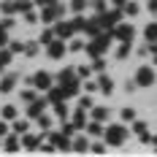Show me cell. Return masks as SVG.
Returning <instances> with one entry per match:
<instances>
[{
    "label": "cell",
    "instance_id": "27",
    "mask_svg": "<svg viewBox=\"0 0 157 157\" xmlns=\"http://www.w3.org/2000/svg\"><path fill=\"white\" fill-rule=\"evenodd\" d=\"M71 8H73V11H84V8H87V0H71Z\"/></svg>",
    "mask_w": 157,
    "mask_h": 157
},
{
    "label": "cell",
    "instance_id": "46",
    "mask_svg": "<svg viewBox=\"0 0 157 157\" xmlns=\"http://www.w3.org/2000/svg\"><path fill=\"white\" fill-rule=\"evenodd\" d=\"M111 3H114V6H117V8H122V6H125L127 0H111Z\"/></svg>",
    "mask_w": 157,
    "mask_h": 157
},
{
    "label": "cell",
    "instance_id": "25",
    "mask_svg": "<svg viewBox=\"0 0 157 157\" xmlns=\"http://www.w3.org/2000/svg\"><path fill=\"white\" fill-rule=\"evenodd\" d=\"M106 117H109V111H106V109H95V106H92V119H98V122H103Z\"/></svg>",
    "mask_w": 157,
    "mask_h": 157
},
{
    "label": "cell",
    "instance_id": "18",
    "mask_svg": "<svg viewBox=\"0 0 157 157\" xmlns=\"http://www.w3.org/2000/svg\"><path fill=\"white\" fill-rule=\"evenodd\" d=\"M98 87H100V90H103L106 95H109L111 90H114V84H111V78H109V76H100V81H98Z\"/></svg>",
    "mask_w": 157,
    "mask_h": 157
},
{
    "label": "cell",
    "instance_id": "29",
    "mask_svg": "<svg viewBox=\"0 0 157 157\" xmlns=\"http://www.w3.org/2000/svg\"><path fill=\"white\" fill-rule=\"evenodd\" d=\"M133 133H136V136H146V125H144V122H136V125H133Z\"/></svg>",
    "mask_w": 157,
    "mask_h": 157
},
{
    "label": "cell",
    "instance_id": "34",
    "mask_svg": "<svg viewBox=\"0 0 157 157\" xmlns=\"http://www.w3.org/2000/svg\"><path fill=\"white\" fill-rule=\"evenodd\" d=\"M92 8L98 11V14H103V11H106V3H103V0H95V3H92Z\"/></svg>",
    "mask_w": 157,
    "mask_h": 157
},
{
    "label": "cell",
    "instance_id": "20",
    "mask_svg": "<svg viewBox=\"0 0 157 157\" xmlns=\"http://www.w3.org/2000/svg\"><path fill=\"white\" fill-rule=\"evenodd\" d=\"M0 117H3V119H16V109H14V106H3Z\"/></svg>",
    "mask_w": 157,
    "mask_h": 157
},
{
    "label": "cell",
    "instance_id": "22",
    "mask_svg": "<svg viewBox=\"0 0 157 157\" xmlns=\"http://www.w3.org/2000/svg\"><path fill=\"white\" fill-rule=\"evenodd\" d=\"M16 11L27 14V11H33V3H30V0H16Z\"/></svg>",
    "mask_w": 157,
    "mask_h": 157
},
{
    "label": "cell",
    "instance_id": "5",
    "mask_svg": "<svg viewBox=\"0 0 157 157\" xmlns=\"http://www.w3.org/2000/svg\"><path fill=\"white\" fill-rule=\"evenodd\" d=\"M111 33H114V38H117V41H133L136 27H130V25H117Z\"/></svg>",
    "mask_w": 157,
    "mask_h": 157
},
{
    "label": "cell",
    "instance_id": "47",
    "mask_svg": "<svg viewBox=\"0 0 157 157\" xmlns=\"http://www.w3.org/2000/svg\"><path fill=\"white\" fill-rule=\"evenodd\" d=\"M155 63H157V57H155Z\"/></svg>",
    "mask_w": 157,
    "mask_h": 157
},
{
    "label": "cell",
    "instance_id": "21",
    "mask_svg": "<svg viewBox=\"0 0 157 157\" xmlns=\"http://www.w3.org/2000/svg\"><path fill=\"white\" fill-rule=\"evenodd\" d=\"M127 52H130V41H122V46L117 49V60H125Z\"/></svg>",
    "mask_w": 157,
    "mask_h": 157
},
{
    "label": "cell",
    "instance_id": "16",
    "mask_svg": "<svg viewBox=\"0 0 157 157\" xmlns=\"http://www.w3.org/2000/svg\"><path fill=\"white\" fill-rule=\"evenodd\" d=\"M54 38H57V33H54V27H49V30L41 35V41H38V44H44V46H46V44H52Z\"/></svg>",
    "mask_w": 157,
    "mask_h": 157
},
{
    "label": "cell",
    "instance_id": "10",
    "mask_svg": "<svg viewBox=\"0 0 157 157\" xmlns=\"http://www.w3.org/2000/svg\"><path fill=\"white\" fill-rule=\"evenodd\" d=\"M38 144H41V138H38V136H27V133H22V146H25L27 152L38 149Z\"/></svg>",
    "mask_w": 157,
    "mask_h": 157
},
{
    "label": "cell",
    "instance_id": "8",
    "mask_svg": "<svg viewBox=\"0 0 157 157\" xmlns=\"http://www.w3.org/2000/svg\"><path fill=\"white\" fill-rule=\"evenodd\" d=\"M46 103H49V100H30V103H27V117H35V119H38Z\"/></svg>",
    "mask_w": 157,
    "mask_h": 157
},
{
    "label": "cell",
    "instance_id": "38",
    "mask_svg": "<svg viewBox=\"0 0 157 157\" xmlns=\"http://www.w3.org/2000/svg\"><path fill=\"white\" fill-rule=\"evenodd\" d=\"M103 68H106V63H103V60L98 57V60H95V63H92V71H103Z\"/></svg>",
    "mask_w": 157,
    "mask_h": 157
},
{
    "label": "cell",
    "instance_id": "35",
    "mask_svg": "<svg viewBox=\"0 0 157 157\" xmlns=\"http://www.w3.org/2000/svg\"><path fill=\"white\" fill-rule=\"evenodd\" d=\"M22 100H25V103H30V100H35V92H30V90H25V92H22Z\"/></svg>",
    "mask_w": 157,
    "mask_h": 157
},
{
    "label": "cell",
    "instance_id": "39",
    "mask_svg": "<svg viewBox=\"0 0 157 157\" xmlns=\"http://www.w3.org/2000/svg\"><path fill=\"white\" fill-rule=\"evenodd\" d=\"M81 100V109H92V98H78Z\"/></svg>",
    "mask_w": 157,
    "mask_h": 157
},
{
    "label": "cell",
    "instance_id": "15",
    "mask_svg": "<svg viewBox=\"0 0 157 157\" xmlns=\"http://www.w3.org/2000/svg\"><path fill=\"white\" fill-rule=\"evenodd\" d=\"M6 152H19V138L16 136H8L6 138Z\"/></svg>",
    "mask_w": 157,
    "mask_h": 157
},
{
    "label": "cell",
    "instance_id": "3",
    "mask_svg": "<svg viewBox=\"0 0 157 157\" xmlns=\"http://www.w3.org/2000/svg\"><path fill=\"white\" fill-rule=\"evenodd\" d=\"M155 78H157V73H155V68H138L136 71V87H152L155 84Z\"/></svg>",
    "mask_w": 157,
    "mask_h": 157
},
{
    "label": "cell",
    "instance_id": "13",
    "mask_svg": "<svg viewBox=\"0 0 157 157\" xmlns=\"http://www.w3.org/2000/svg\"><path fill=\"white\" fill-rule=\"evenodd\" d=\"M73 152H90V141L87 138H73Z\"/></svg>",
    "mask_w": 157,
    "mask_h": 157
},
{
    "label": "cell",
    "instance_id": "9",
    "mask_svg": "<svg viewBox=\"0 0 157 157\" xmlns=\"http://www.w3.org/2000/svg\"><path fill=\"white\" fill-rule=\"evenodd\" d=\"M54 33H57V38H71L76 30H73V25H71V22H57Z\"/></svg>",
    "mask_w": 157,
    "mask_h": 157
},
{
    "label": "cell",
    "instance_id": "32",
    "mask_svg": "<svg viewBox=\"0 0 157 157\" xmlns=\"http://www.w3.org/2000/svg\"><path fill=\"white\" fill-rule=\"evenodd\" d=\"M38 125H41V130H49V125H52V119L41 114V117H38Z\"/></svg>",
    "mask_w": 157,
    "mask_h": 157
},
{
    "label": "cell",
    "instance_id": "33",
    "mask_svg": "<svg viewBox=\"0 0 157 157\" xmlns=\"http://www.w3.org/2000/svg\"><path fill=\"white\" fill-rule=\"evenodd\" d=\"M6 30H8V27H6V25L0 22V46H6V41H8V35H6Z\"/></svg>",
    "mask_w": 157,
    "mask_h": 157
},
{
    "label": "cell",
    "instance_id": "6",
    "mask_svg": "<svg viewBox=\"0 0 157 157\" xmlns=\"http://www.w3.org/2000/svg\"><path fill=\"white\" fill-rule=\"evenodd\" d=\"M46 52H49V57L52 60H60L65 54V44H63V38H54L52 44H46Z\"/></svg>",
    "mask_w": 157,
    "mask_h": 157
},
{
    "label": "cell",
    "instance_id": "37",
    "mask_svg": "<svg viewBox=\"0 0 157 157\" xmlns=\"http://www.w3.org/2000/svg\"><path fill=\"white\" fill-rule=\"evenodd\" d=\"M76 73H78V76H90V73H92V68H90V65H81Z\"/></svg>",
    "mask_w": 157,
    "mask_h": 157
},
{
    "label": "cell",
    "instance_id": "42",
    "mask_svg": "<svg viewBox=\"0 0 157 157\" xmlns=\"http://www.w3.org/2000/svg\"><path fill=\"white\" fill-rule=\"evenodd\" d=\"M84 87H87V90H90V92H95V90H98V81H87V84H84Z\"/></svg>",
    "mask_w": 157,
    "mask_h": 157
},
{
    "label": "cell",
    "instance_id": "17",
    "mask_svg": "<svg viewBox=\"0 0 157 157\" xmlns=\"http://www.w3.org/2000/svg\"><path fill=\"white\" fill-rule=\"evenodd\" d=\"M65 98V90L60 87V90H49V103H57V100H63Z\"/></svg>",
    "mask_w": 157,
    "mask_h": 157
},
{
    "label": "cell",
    "instance_id": "26",
    "mask_svg": "<svg viewBox=\"0 0 157 157\" xmlns=\"http://www.w3.org/2000/svg\"><path fill=\"white\" fill-rule=\"evenodd\" d=\"M54 114H57V117H65V114H68V106H65L63 100H57V103H54Z\"/></svg>",
    "mask_w": 157,
    "mask_h": 157
},
{
    "label": "cell",
    "instance_id": "1",
    "mask_svg": "<svg viewBox=\"0 0 157 157\" xmlns=\"http://www.w3.org/2000/svg\"><path fill=\"white\" fill-rule=\"evenodd\" d=\"M103 138H106V144H111V146H122L127 138V130L122 125H111L103 130Z\"/></svg>",
    "mask_w": 157,
    "mask_h": 157
},
{
    "label": "cell",
    "instance_id": "45",
    "mask_svg": "<svg viewBox=\"0 0 157 157\" xmlns=\"http://www.w3.org/2000/svg\"><path fill=\"white\" fill-rule=\"evenodd\" d=\"M149 11H152V14H157V0H149Z\"/></svg>",
    "mask_w": 157,
    "mask_h": 157
},
{
    "label": "cell",
    "instance_id": "28",
    "mask_svg": "<svg viewBox=\"0 0 157 157\" xmlns=\"http://www.w3.org/2000/svg\"><path fill=\"white\" fill-rule=\"evenodd\" d=\"M38 46H41V44H25V54L35 57V54H38Z\"/></svg>",
    "mask_w": 157,
    "mask_h": 157
},
{
    "label": "cell",
    "instance_id": "36",
    "mask_svg": "<svg viewBox=\"0 0 157 157\" xmlns=\"http://www.w3.org/2000/svg\"><path fill=\"white\" fill-rule=\"evenodd\" d=\"M25 19H27V25H35V22H38V14H33V11H27V14H25Z\"/></svg>",
    "mask_w": 157,
    "mask_h": 157
},
{
    "label": "cell",
    "instance_id": "14",
    "mask_svg": "<svg viewBox=\"0 0 157 157\" xmlns=\"http://www.w3.org/2000/svg\"><path fill=\"white\" fill-rule=\"evenodd\" d=\"M87 130H90V136H103V130H106V127L100 125V122H98V119H92V122H90V125H87Z\"/></svg>",
    "mask_w": 157,
    "mask_h": 157
},
{
    "label": "cell",
    "instance_id": "19",
    "mask_svg": "<svg viewBox=\"0 0 157 157\" xmlns=\"http://www.w3.org/2000/svg\"><path fill=\"white\" fill-rule=\"evenodd\" d=\"M144 33H146V41L149 44H157V25H149Z\"/></svg>",
    "mask_w": 157,
    "mask_h": 157
},
{
    "label": "cell",
    "instance_id": "30",
    "mask_svg": "<svg viewBox=\"0 0 157 157\" xmlns=\"http://www.w3.org/2000/svg\"><path fill=\"white\" fill-rule=\"evenodd\" d=\"M0 11H3V14H14V11H16V3H3Z\"/></svg>",
    "mask_w": 157,
    "mask_h": 157
},
{
    "label": "cell",
    "instance_id": "24",
    "mask_svg": "<svg viewBox=\"0 0 157 157\" xmlns=\"http://www.w3.org/2000/svg\"><path fill=\"white\" fill-rule=\"evenodd\" d=\"M27 127H30V122H25V119H16L14 122V130L22 136V133H27Z\"/></svg>",
    "mask_w": 157,
    "mask_h": 157
},
{
    "label": "cell",
    "instance_id": "44",
    "mask_svg": "<svg viewBox=\"0 0 157 157\" xmlns=\"http://www.w3.org/2000/svg\"><path fill=\"white\" fill-rule=\"evenodd\" d=\"M35 3H38V6H54L57 0H35Z\"/></svg>",
    "mask_w": 157,
    "mask_h": 157
},
{
    "label": "cell",
    "instance_id": "2",
    "mask_svg": "<svg viewBox=\"0 0 157 157\" xmlns=\"http://www.w3.org/2000/svg\"><path fill=\"white\" fill-rule=\"evenodd\" d=\"M60 87L65 90V95H76L78 92V78H76V71L73 68H65L60 73Z\"/></svg>",
    "mask_w": 157,
    "mask_h": 157
},
{
    "label": "cell",
    "instance_id": "41",
    "mask_svg": "<svg viewBox=\"0 0 157 157\" xmlns=\"http://www.w3.org/2000/svg\"><path fill=\"white\" fill-rule=\"evenodd\" d=\"M8 49H11V52H25V44H11Z\"/></svg>",
    "mask_w": 157,
    "mask_h": 157
},
{
    "label": "cell",
    "instance_id": "4",
    "mask_svg": "<svg viewBox=\"0 0 157 157\" xmlns=\"http://www.w3.org/2000/svg\"><path fill=\"white\" fill-rule=\"evenodd\" d=\"M49 141L54 144V149H60V152H73V141L65 133H49Z\"/></svg>",
    "mask_w": 157,
    "mask_h": 157
},
{
    "label": "cell",
    "instance_id": "31",
    "mask_svg": "<svg viewBox=\"0 0 157 157\" xmlns=\"http://www.w3.org/2000/svg\"><path fill=\"white\" fill-rule=\"evenodd\" d=\"M122 119H125V122H133V119H136V111H133V109H125V111H122Z\"/></svg>",
    "mask_w": 157,
    "mask_h": 157
},
{
    "label": "cell",
    "instance_id": "12",
    "mask_svg": "<svg viewBox=\"0 0 157 157\" xmlns=\"http://www.w3.org/2000/svg\"><path fill=\"white\" fill-rule=\"evenodd\" d=\"M84 119H87V117H84V109H78V111H73V127H76V130H81V127L87 125V122H84Z\"/></svg>",
    "mask_w": 157,
    "mask_h": 157
},
{
    "label": "cell",
    "instance_id": "23",
    "mask_svg": "<svg viewBox=\"0 0 157 157\" xmlns=\"http://www.w3.org/2000/svg\"><path fill=\"white\" fill-rule=\"evenodd\" d=\"M122 11H125L127 16H136V14H138V3H125V6H122Z\"/></svg>",
    "mask_w": 157,
    "mask_h": 157
},
{
    "label": "cell",
    "instance_id": "11",
    "mask_svg": "<svg viewBox=\"0 0 157 157\" xmlns=\"http://www.w3.org/2000/svg\"><path fill=\"white\" fill-rule=\"evenodd\" d=\"M16 87V76H6V78H0V92H11Z\"/></svg>",
    "mask_w": 157,
    "mask_h": 157
},
{
    "label": "cell",
    "instance_id": "7",
    "mask_svg": "<svg viewBox=\"0 0 157 157\" xmlns=\"http://www.w3.org/2000/svg\"><path fill=\"white\" fill-rule=\"evenodd\" d=\"M30 84H35L38 90H49V87H52V76H49L46 71H38V73L33 76V81H30Z\"/></svg>",
    "mask_w": 157,
    "mask_h": 157
},
{
    "label": "cell",
    "instance_id": "43",
    "mask_svg": "<svg viewBox=\"0 0 157 157\" xmlns=\"http://www.w3.org/2000/svg\"><path fill=\"white\" fill-rule=\"evenodd\" d=\"M84 46V44H81V41H71V49H73V52H78V49Z\"/></svg>",
    "mask_w": 157,
    "mask_h": 157
},
{
    "label": "cell",
    "instance_id": "40",
    "mask_svg": "<svg viewBox=\"0 0 157 157\" xmlns=\"http://www.w3.org/2000/svg\"><path fill=\"white\" fill-rule=\"evenodd\" d=\"M90 152H95V155H103V152H106V146H100V144H95V146H90Z\"/></svg>",
    "mask_w": 157,
    "mask_h": 157
}]
</instances>
